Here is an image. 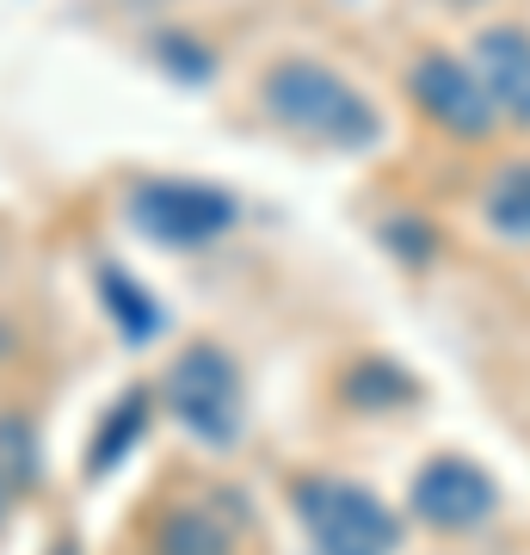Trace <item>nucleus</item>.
<instances>
[{
  "mask_svg": "<svg viewBox=\"0 0 530 555\" xmlns=\"http://www.w3.org/2000/svg\"><path fill=\"white\" fill-rule=\"evenodd\" d=\"M259 105L272 112L290 137L327 142V149H371L383 137L376 105L358 93L352 80L314 56H284L259 75Z\"/></svg>",
  "mask_w": 530,
  "mask_h": 555,
  "instance_id": "obj_1",
  "label": "nucleus"
},
{
  "mask_svg": "<svg viewBox=\"0 0 530 555\" xmlns=\"http://www.w3.org/2000/svg\"><path fill=\"white\" fill-rule=\"evenodd\" d=\"M290 506L309 531L314 555H395L401 550V525L371 488L339 476H302L290 488Z\"/></svg>",
  "mask_w": 530,
  "mask_h": 555,
  "instance_id": "obj_2",
  "label": "nucleus"
},
{
  "mask_svg": "<svg viewBox=\"0 0 530 555\" xmlns=\"http://www.w3.org/2000/svg\"><path fill=\"white\" fill-rule=\"evenodd\" d=\"M167 408L204 444H235L241 420H247V389H241L235 358L222 346H185L167 364Z\"/></svg>",
  "mask_w": 530,
  "mask_h": 555,
  "instance_id": "obj_3",
  "label": "nucleus"
},
{
  "mask_svg": "<svg viewBox=\"0 0 530 555\" xmlns=\"http://www.w3.org/2000/svg\"><path fill=\"white\" fill-rule=\"evenodd\" d=\"M130 217H137V229L148 241L179 247V254H197V247L229 235L235 198L222 185H204V179H148V185L130 192Z\"/></svg>",
  "mask_w": 530,
  "mask_h": 555,
  "instance_id": "obj_4",
  "label": "nucleus"
},
{
  "mask_svg": "<svg viewBox=\"0 0 530 555\" xmlns=\"http://www.w3.org/2000/svg\"><path fill=\"white\" fill-rule=\"evenodd\" d=\"M408 93H413V105H419L438 130H451V137L481 142L493 130V100H488V87H481V75L463 68L456 56H444V50L413 62Z\"/></svg>",
  "mask_w": 530,
  "mask_h": 555,
  "instance_id": "obj_5",
  "label": "nucleus"
},
{
  "mask_svg": "<svg viewBox=\"0 0 530 555\" xmlns=\"http://www.w3.org/2000/svg\"><path fill=\"white\" fill-rule=\"evenodd\" d=\"M493 506H500V488L469 456H432L413 476V513L432 531H475V525L493 518Z\"/></svg>",
  "mask_w": 530,
  "mask_h": 555,
  "instance_id": "obj_6",
  "label": "nucleus"
},
{
  "mask_svg": "<svg viewBox=\"0 0 530 555\" xmlns=\"http://www.w3.org/2000/svg\"><path fill=\"white\" fill-rule=\"evenodd\" d=\"M475 75L488 87L493 112H512L518 124H530V31L518 25H493L475 43Z\"/></svg>",
  "mask_w": 530,
  "mask_h": 555,
  "instance_id": "obj_7",
  "label": "nucleus"
},
{
  "mask_svg": "<svg viewBox=\"0 0 530 555\" xmlns=\"http://www.w3.org/2000/svg\"><path fill=\"white\" fill-rule=\"evenodd\" d=\"M155 555H241L235 518H222L204 500H179L155 525Z\"/></svg>",
  "mask_w": 530,
  "mask_h": 555,
  "instance_id": "obj_8",
  "label": "nucleus"
},
{
  "mask_svg": "<svg viewBox=\"0 0 530 555\" xmlns=\"http://www.w3.org/2000/svg\"><path fill=\"white\" fill-rule=\"evenodd\" d=\"M481 217L500 241L530 247V160H506L500 173L481 185Z\"/></svg>",
  "mask_w": 530,
  "mask_h": 555,
  "instance_id": "obj_9",
  "label": "nucleus"
},
{
  "mask_svg": "<svg viewBox=\"0 0 530 555\" xmlns=\"http://www.w3.org/2000/svg\"><path fill=\"white\" fill-rule=\"evenodd\" d=\"M105 302H112V315L124 321V334L137 339V346H142L148 334H155L160 309H155L148 297H142V284H130L124 272H105Z\"/></svg>",
  "mask_w": 530,
  "mask_h": 555,
  "instance_id": "obj_10",
  "label": "nucleus"
},
{
  "mask_svg": "<svg viewBox=\"0 0 530 555\" xmlns=\"http://www.w3.org/2000/svg\"><path fill=\"white\" fill-rule=\"evenodd\" d=\"M142 426H148V396H124V414L105 420V433H99V444H93V469H112V463L137 444Z\"/></svg>",
  "mask_w": 530,
  "mask_h": 555,
  "instance_id": "obj_11",
  "label": "nucleus"
},
{
  "mask_svg": "<svg viewBox=\"0 0 530 555\" xmlns=\"http://www.w3.org/2000/svg\"><path fill=\"white\" fill-rule=\"evenodd\" d=\"M0 518H7V476H0Z\"/></svg>",
  "mask_w": 530,
  "mask_h": 555,
  "instance_id": "obj_12",
  "label": "nucleus"
},
{
  "mask_svg": "<svg viewBox=\"0 0 530 555\" xmlns=\"http://www.w3.org/2000/svg\"><path fill=\"white\" fill-rule=\"evenodd\" d=\"M56 555H75V550H56Z\"/></svg>",
  "mask_w": 530,
  "mask_h": 555,
  "instance_id": "obj_13",
  "label": "nucleus"
},
{
  "mask_svg": "<svg viewBox=\"0 0 530 555\" xmlns=\"http://www.w3.org/2000/svg\"><path fill=\"white\" fill-rule=\"evenodd\" d=\"M456 7H469V0H456Z\"/></svg>",
  "mask_w": 530,
  "mask_h": 555,
  "instance_id": "obj_14",
  "label": "nucleus"
}]
</instances>
